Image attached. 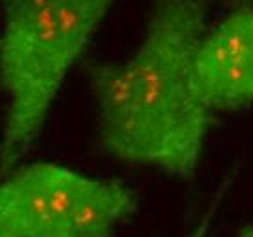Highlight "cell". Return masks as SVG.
Returning <instances> with one entry per match:
<instances>
[{
  "instance_id": "cell-6",
  "label": "cell",
  "mask_w": 253,
  "mask_h": 237,
  "mask_svg": "<svg viewBox=\"0 0 253 237\" xmlns=\"http://www.w3.org/2000/svg\"><path fill=\"white\" fill-rule=\"evenodd\" d=\"M239 237H253V228H248V230H244Z\"/></svg>"
},
{
  "instance_id": "cell-1",
  "label": "cell",
  "mask_w": 253,
  "mask_h": 237,
  "mask_svg": "<svg viewBox=\"0 0 253 237\" xmlns=\"http://www.w3.org/2000/svg\"><path fill=\"white\" fill-rule=\"evenodd\" d=\"M208 0H153L144 37L124 62L87 68L100 144L111 157L191 179L211 110L195 84Z\"/></svg>"
},
{
  "instance_id": "cell-3",
  "label": "cell",
  "mask_w": 253,
  "mask_h": 237,
  "mask_svg": "<svg viewBox=\"0 0 253 237\" xmlns=\"http://www.w3.org/2000/svg\"><path fill=\"white\" fill-rule=\"evenodd\" d=\"M135 208L119 181L37 162L0 183V237H111Z\"/></svg>"
},
{
  "instance_id": "cell-2",
  "label": "cell",
  "mask_w": 253,
  "mask_h": 237,
  "mask_svg": "<svg viewBox=\"0 0 253 237\" xmlns=\"http://www.w3.org/2000/svg\"><path fill=\"white\" fill-rule=\"evenodd\" d=\"M115 0H0V86L7 111L0 174L33 148L71 66Z\"/></svg>"
},
{
  "instance_id": "cell-5",
  "label": "cell",
  "mask_w": 253,
  "mask_h": 237,
  "mask_svg": "<svg viewBox=\"0 0 253 237\" xmlns=\"http://www.w3.org/2000/svg\"><path fill=\"white\" fill-rule=\"evenodd\" d=\"M215 204H217V202H213V206L210 208V212H208V214L204 215V217H202L201 223H199V226H197L195 230L191 232V236H190V237H204V236H206L208 226H210V223H211L213 212H215Z\"/></svg>"
},
{
  "instance_id": "cell-4",
  "label": "cell",
  "mask_w": 253,
  "mask_h": 237,
  "mask_svg": "<svg viewBox=\"0 0 253 237\" xmlns=\"http://www.w3.org/2000/svg\"><path fill=\"white\" fill-rule=\"evenodd\" d=\"M195 84L210 110L253 102V9L241 7L204 33L195 55Z\"/></svg>"
}]
</instances>
